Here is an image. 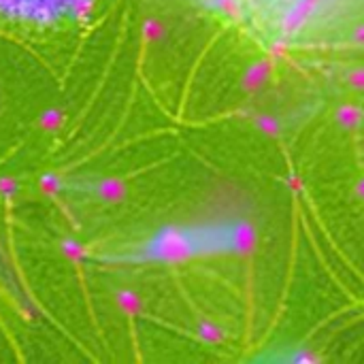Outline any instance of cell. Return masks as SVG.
Returning <instances> with one entry per match:
<instances>
[{
	"instance_id": "obj_1",
	"label": "cell",
	"mask_w": 364,
	"mask_h": 364,
	"mask_svg": "<svg viewBox=\"0 0 364 364\" xmlns=\"http://www.w3.org/2000/svg\"><path fill=\"white\" fill-rule=\"evenodd\" d=\"M245 228L205 226V228H166L143 245L145 260L175 262L207 252H228L243 243Z\"/></svg>"
},
{
	"instance_id": "obj_2",
	"label": "cell",
	"mask_w": 364,
	"mask_h": 364,
	"mask_svg": "<svg viewBox=\"0 0 364 364\" xmlns=\"http://www.w3.org/2000/svg\"><path fill=\"white\" fill-rule=\"evenodd\" d=\"M96 0H0V21L23 30H55L81 23Z\"/></svg>"
}]
</instances>
